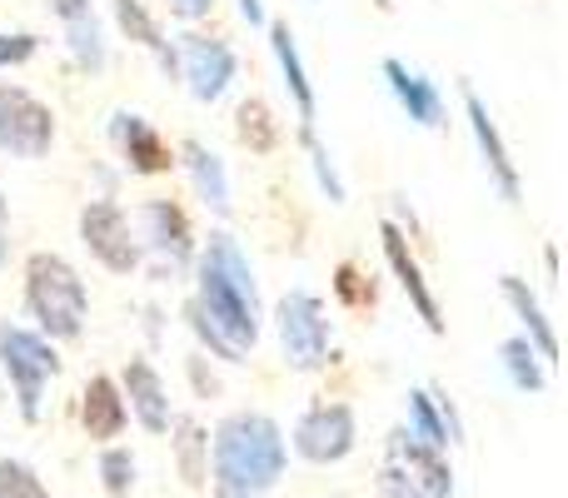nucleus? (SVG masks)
I'll use <instances>...</instances> for the list:
<instances>
[{
  "label": "nucleus",
  "instance_id": "473e14b6",
  "mask_svg": "<svg viewBox=\"0 0 568 498\" xmlns=\"http://www.w3.org/2000/svg\"><path fill=\"white\" fill-rule=\"evenodd\" d=\"M165 10L175 20H185V26H195V20H205L215 10V0H165Z\"/></svg>",
  "mask_w": 568,
  "mask_h": 498
},
{
  "label": "nucleus",
  "instance_id": "9b49d317",
  "mask_svg": "<svg viewBox=\"0 0 568 498\" xmlns=\"http://www.w3.org/2000/svg\"><path fill=\"white\" fill-rule=\"evenodd\" d=\"M110 145H115L120 165H125L130 175H170V170H175V150H170L165 135H160L145 115H135V110H115V115H110Z\"/></svg>",
  "mask_w": 568,
  "mask_h": 498
},
{
  "label": "nucleus",
  "instance_id": "aec40b11",
  "mask_svg": "<svg viewBox=\"0 0 568 498\" xmlns=\"http://www.w3.org/2000/svg\"><path fill=\"white\" fill-rule=\"evenodd\" d=\"M80 424H85V439L95 444H115L130 424V409H125V394L110 374H90L85 379V394H80Z\"/></svg>",
  "mask_w": 568,
  "mask_h": 498
},
{
  "label": "nucleus",
  "instance_id": "7ed1b4c3",
  "mask_svg": "<svg viewBox=\"0 0 568 498\" xmlns=\"http://www.w3.org/2000/svg\"><path fill=\"white\" fill-rule=\"evenodd\" d=\"M0 374H6L10 394H16V409L26 424H40L45 409V384L60 374V354L45 334L26 329V324L0 319Z\"/></svg>",
  "mask_w": 568,
  "mask_h": 498
},
{
  "label": "nucleus",
  "instance_id": "f257e3e1",
  "mask_svg": "<svg viewBox=\"0 0 568 498\" xmlns=\"http://www.w3.org/2000/svg\"><path fill=\"white\" fill-rule=\"evenodd\" d=\"M210 464H215V484H225V489L270 494L284 479L290 444H284V429L270 414L240 409L225 414L210 434Z\"/></svg>",
  "mask_w": 568,
  "mask_h": 498
},
{
  "label": "nucleus",
  "instance_id": "1a4fd4ad",
  "mask_svg": "<svg viewBox=\"0 0 568 498\" xmlns=\"http://www.w3.org/2000/svg\"><path fill=\"white\" fill-rule=\"evenodd\" d=\"M359 444V419L349 404H310L294 424V454L304 464H344Z\"/></svg>",
  "mask_w": 568,
  "mask_h": 498
},
{
  "label": "nucleus",
  "instance_id": "4be33fe9",
  "mask_svg": "<svg viewBox=\"0 0 568 498\" xmlns=\"http://www.w3.org/2000/svg\"><path fill=\"white\" fill-rule=\"evenodd\" d=\"M165 434H170V449H175L180 479H185L190 489H205V479H210V434H205V424L190 419V414H175Z\"/></svg>",
  "mask_w": 568,
  "mask_h": 498
},
{
  "label": "nucleus",
  "instance_id": "2f4dec72",
  "mask_svg": "<svg viewBox=\"0 0 568 498\" xmlns=\"http://www.w3.org/2000/svg\"><path fill=\"white\" fill-rule=\"evenodd\" d=\"M190 379H195V389H200V399H215V394H220V374L215 369H210V359H205V354H190Z\"/></svg>",
  "mask_w": 568,
  "mask_h": 498
},
{
  "label": "nucleus",
  "instance_id": "f8f14e48",
  "mask_svg": "<svg viewBox=\"0 0 568 498\" xmlns=\"http://www.w3.org/2000/svg\"><path fill=\"white\" fill-rule=\"evenodd\" d=\"M379 245H384V264L394 270L399 289L409 294V304H414V314L424 319V329H429V334H444L439 294H434V289H429V280H424V264H419V254H414L409 235H404V230L394 225V220H384V225H379Z\"/></svg>",
  "mask_w": 568,
  "mask_h": 498
},
{
  "label": "nucleus",
  "instance_id": "39448f33",
  "mask_svg": "<svg viewBox=\"0 0 568 498\" xmlns=\"http://www.w3.org/2000/svg\"><path fill=\"white\" fill-rule=\"evenodd\" d=\"M135 225V240H140V254L155 264V274H185L195 264V225H190L185 205L175 200H145V205L130 215Z\"/></svg>",
  "mask_w": 568,
  "mask_h": 498
},
{
  "label": "nucleus",
  "instance_id": "2eb2a0df",
  "mask_svg": "<svg viewBox=\"0 0 568 498\" xmlns=\"http://www.w3.org/2000/svg\"><path fill=\"white\" fill-rule=\"evenodd\" d=\"M120 394H125V409L135 414V424L145 434H165L170 419H175V409H170V389L165 379H160V369L150 359H130L125 369H120Z\"/></svg>",
  "mask_w": 568,
  "mask_h": 498
},
{
  "label": "nucleus",
  "instance_id": "f03ea898",
  "mask_svg": "<svg viewBox=\"0 0 568 498\" xmlns=\"http://www.w3.org/2000/svg\"><path fill=\"white\" fill-rule=\"evenodd\" d=\"M26 314L36 319V334H45L50 344H70L85 334L90 289L65 254L36 250L26 260Z\"/></svg>",
  "mask_w": 568,
  "mask_h": 498
},
{
  "label": "nucleus",
  "instance_id": "ddd939ff",
  "mask_svg": "<svg viewBox=\"0 0 568 498\" xmlns=\"http://www.w3.org/2000/svg\"><path fill=\"white\" fill-rule=\"evenodd\" d=\"M379 75H384V85H389L394 105H399L414 125H424V130H444V125H449V100H444V90L434 85L424 70H414L409 60H399V55H384Z\"/></svg>",
  "mask_w": 568,
  "mask_h": 498
},
{
  "label": "nucleus",
  "instance_id": "c85d7f7f",
  "mask_svg": "<svg viewBox=\"0 0 568 498\" xmlns=\"http://www.w3.org/2000/svg\"><path fill=\"white\" fill-rule=\"evenodd\" d=\"M40 55L36 30H0V70H20Z\"/></svg>",
  "mask_w": 568,
  "mask_h": 498
},
{
  "label": "nucleus",
  "instance_id": "6ab92c4d",
  "mask_svg": "<svg viewBox=\"0 0 568 498\" xmlns=\"http://www.w3.org/2000/svg\"><path fill=\"white\" fill-rule=\"evenodd\" d=\"M499 294H504V304L519 314L524 339H529L534 349H539V359L554 369V364H559V329H554V319H549V309H544V299L529 289V280H519V274H499Z\"/></svg>",
  "mask_w": 568,
  "mask_h": 498
},
{
  "label": "nucleus",
  "instance_id": "bb28decb",
  "mask_svg": "<svg viewBox=\"0 0 568 498\" xmlns=\"http://www.w3.org/2000/svg\"><path fill=\"white\" fill-rule=\"evenodd\" d=\"M300 140H304V150H310V170H314V180H320L324 200H329V205H344V180H339V170H334V155L320 140V130H300Z\"/></svg>",
  "mask_w": 568,
  "mask_h": 498
},
{
  "label": "nucleus",
  "instance_id": "5701e85b",
  "mask_svg": "<svg viewBox=\"0 0 568 498\" xmlns=\"http://www.w3.org/2000/svg\"><path fill=\"white\" fill-rule=\"evenodd\" d=\"M235 135L250 155H270V150H280L284 130H280L275 110H270L260 95H250V100H240V110H235Z\"/></svg>",
  "mask_w": 568,
  "mask_h": 498
},
{
  "label": "nucleus",
  "instance_id": "6e6552de",
  "mask_svg": "<svg viewBox=\"0 0 568 498\" xmlns=\"http://www.w3.org/2000/svg\"><path fill=\"white\" fill-rule=\"evenodd\" d=\"M175 55H180V80H185V90L200 105L225 100V90L235 85V75H240L235 45L220 35H205V30H185V35L175 40Z\"/></svg>",
  "mask_w": 568,
  "mask_h": 498
},
{
  "label": "nucleus",
  "instance_id": "e433bc0d",
  "mask_svg": "<svg viewBox=\"0 0 568 498\" xmlns=\"http://www.w3.org/2000/svg\"><path fill=\"white\" fill-rule=\"evenodd\" d=\"M215 498H260V494H240V489H225V484H215Z\"/></svg>",
  "mask_w": 568,
  "mask_h": 498
},
{
  "label": "nucleus",
  "instance_id": "412c9836",
  "mask_svg": "<svg viewBox=\"0 0 568 498\" xmlns=\"http://www.w3.org/2000/svg\"><path fill=\"white\" fill-rule=\"evenodd\" d=\"M404 429H409L414 439L434 444V449H454V444H464L459 409H454V399L439 394V389H409V424H404Z\"/></svg>",
  "mask_w": 568,
  "mask_h": 498
},
{
  "label": "nucleus",
  "instance_id": "4468645a",
  "mask_svg": "<svg viewBox=\"0 0 568 498\" xmlns=\"http://www.w3.org/2000/svg\"><path fill=\"white\" fill-rule=\"evenodd\" d=\"M60 20V35H65V50L85 75H100L110 65V40H105V26H100L95 6L90 0H50Z\"/></svg>",
  "mask_w": 568,
  "mask_h": 498
},
{
  "label": "nucleus",
  "instance_id": "72a5a7b5",
  "mask_svg": "<svg viewBox=\"0 0 568 498\" xmlns=\"http://www.w3.org/2000/svg\"><path fill=\"white\" fill-rule=\"evenodd\" d=\"M235 6H240V20H250L255 30L270 26V20H265V0H235Z\"/></svg>",
  "mask_w": 568,
  "mask_h": 498
},
{
  "label": "nucleus",
  "instance_id": "a211bd4d",
  "mask_svg": "<svg viewBox=\"0 0 568 498\" xmlns=\"http://www.w3.org/2000/svg\"><path fill=\"white\" fill-rule=\"evenodd\" d=\"M175 165L190 175V190H195L200 205H205L210 215L225 220L230 215V170H225V160H220L205 140H185V145L175 150Z\"/></svg>",
  "mask_w": 568,
  "mask_h": 498
},
{
  "label": "nucleus",
  "instance_id": "c756f323",
  "mask_svg": "<svg viewBox=\"0 0 568 498\" xmlns=\"http://www.w3.org/2000/svg\"><path fill=\"white\" fill-rule=\"evenodd\" d=\"M334 294H339L349 309H359V304H374V284L359 274V264L344 260L339 270H334Z\"/></svg>",
  "mask_w": 568,
  "mask_h": 498
},
{
  "label": "nucleus",
  "instance_id": "20e7f679",
  "mask_svg": "<svg viewBox=\"0 0 568 498\" xmlns=\"http://www.w3.org/2000/svg\"><path fill=\"white\" fill-rule=\"evenodd\" d=\"M275 334H280V354L294 374H320L329 364L334 349V324L324 309L320 294L310 289H290L275 304Z\"/></svg>",
  "mask_w": 568,
  "mask_h": 498
},
{
  "label": "nucleus",
  "instance_id": "393cba45",
  "mask_svg": "<svg viewBox=\"0 0 568 498\" xmlns=\"http://www.w3.org/2000/svg\"><path fill=\"white\" fill-rule=\"evenodd\" d=\"M110 16H115V30L130 40V45L150 50V55L165 50V30H160V20L150 16L145 0H110Z\"/></svg>",
  "mask_w": 568,
  "mask_h": 498
},
{
  "label": "nucleus",
  "instance_id": "b1692460",
  "mask_svg": "<svg viewBox=\"0 0 568 498\" xmlns=\"http://www.w3.org/2000/svg\"><path fill=\"white\" fill-rule=\"evenodd\" d=\"M499 364H504V374H509V384L519 394H544L549 389V364L539 359V349H534L524 334H514V339L499 344Z\"/></svg>",
  "mask_w": 568,
  "mask_h": 498
},
{
  "label": "nucleus",
  "instance_id": "c9c22d12",
  "mask_svg": "<svg viewBox=\"0 0 568 498\" xmlns=\"http://www.w3.org/2000/svg\"><path fill=\"white\" fill-rule=\"evenodd\" d=\"M394 225H399L404 235H414V230H419V220H414V210L404 205V200H394Z\"/></svg>",
  "mask_w": 568,
  "mask_h": 498
},
{
  "label": "nucleus",
  "instance_id": "9d476101",
  "mask_svg": "<svg viewBox=\"0 0 568 498\" xmlns=\"http://www.w3.org/2000/svg\"><path fill=\"white\" fill-rule=\"evenodd\" d=\"M464 115H469L474 150H479V160H484V170H489L499 200H504V205H519V200H524V180H519V165H514V155H509V140H504V130L494 125L484 95H479V90H469V85H464Z\"/></svg>",
  "mask_w": 568,
  "mask_h": 498
},
{
  "label": "nucleus",
  "instance_id": "7c9ffc66",
  "mask_svg": "<svg viewBox=\"0 0 568 498\" xmlns=\"http://www.w3.org/2000/svg\"><path fill=\"white\" fill-rule=\"evenodd\" d=\"M379 498H424V489L399 469V464H384L379 469Z\"/></svg>",
  "mask_w": 568,
  "mask_h": 498
},
{
  "label": "nucleus",
  "instance_id": "f3484780",
  "mask_svg": "<svg viewBox=\"0 0 568 498\" xmlns=\"http://www.w3.org/2000/svg\"><path fill=\"white\" fill-rule=\"evenodd\" d=\"M389 449H394V464H399V469L424 489V498H449V494H454L449 449H434V444L414 439L409 429H394Z\"/></svg>",
  "mask_w": 568,
  "mask_h": 498
},
{
  "label": "nucleus",
  "instance_id": "0eeeda50",
  "mask_svg": "<svg viewBox=\"0 0 568 498\" xmlns=\"http://www.w3.org/2000/svg\"><path fill=\"white\" fill-rule=\"evenodd\" d=\"M75 225H80V245L90 250V260H95L100 270L135 274L140 264H145V254H140V240H135V225H130V215L110 195L90 200V205L80 210Z\"/></svg>",
  "mask_w": 568,
  "mask_h": 498
},
{
  "label": "nucleus",
  "instance_id": "423d86ee",
  "mask_svg": "<svg viewBox=\"0 0 568 498\" xmlns=\"http://www.w3.org/2000/svg\"><path fill=\"white\" fill-rule=\"evenodd\" d=\"M55 150V110L26 85L0 80V155L45 160Z\"/></svg>",
  "mask_w": 568,
  "mask_h": 498
},
{
  "label": "nucleus",
  "instance_id": "a878e982",
  "mask_svg": "<svg viewBox=\"0 0 568 498\" xmlns=\"http://www.w3.org/2000/svg\"><path fill=\"white\" fill-rule=\"evenodd\" d=\"M135 454L125 449V444H105V454H100V484H105L110 498H130V489H135Z\"/></svg>",
  "mask_w": 568,
  "mask_h": 498
},
{
  "label": "nucleus",
  "instance_id": "f704fd0d",
  "mask_svg": "<svg viewBox=\"0 0 568 498\" xmlns=\"http://www.w3.org/2000/svg\"><path fill=\"white\" fill-rule=\"evenodd\" d=\"M10 260V200L6 190H0V264Z\"/></svg>",
  "mask_w": 568,
  "mask_h": 498
},
{
  "label": "nucleus",
  "instance_id": "dca6fc26",
  "mask_svg": "<svg viewBox=\"0 0 568 498\" xmlns=\"http://www.w3.org/2000/svg\"><path fill=\"white\" fill-rule=\"evenodd\" d=\"M265 30H270V55H275L280 80L294 100V115H300V130H314V120H320V95H314V80H310V70H304L300 40H294L290 20H275V26H265Z\"/></svg>",
  "mask_w": 568,
  "mask_h": 498
},
{
  "label": "nucleus",
  "instance_id": "cd10ccee",
  "mask_svg": "<svg viewBox=\"0 0 568 498\" xmlns=\"http://www.w3.org/2000/svg\"><path fill=\"white\" fill-rule=\"evenodd\" d=\"M0 498H50L45 479L20 459H0Z\"/></svg>",
  "mask_w": 568,
  "mask_h": 498
}]
</instances>
